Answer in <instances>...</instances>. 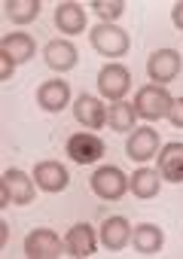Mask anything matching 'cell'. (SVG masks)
I'll return each mask as SVG.
<instances>
[{"instance_id":"obj_15","label":"cell","mask_w":183,"mask_h":259,"mask_svg":"<svg viewBox=\"0 0 183 259\" xmlns=\"http://www.w3.org/2000/svg\"><path fill=\"white\" fill-rule=\"evenodd\" d=\"M95 232H92V226L89 223H77L70 232H67V238H64V250L70 253V256H92L95 253Z\"/></svg>"},{"instance_id":"obj_7","label":"cell","mask_w":183,"mask_h":259,"mask_svg":"<svg viewBox=\"0 0 183 259\" xmlns=\"http://www.w3.org/2000/svg\"><path fill=\"white\" fill-rule=\"evenodd\" d=\"M147 73H150V79L156 85H165V82L177 79V73H180V52H174V49L153 52L150 61H147Z\"/></svg>"},{"instance_id":"obj_5","label":"cell","mask_w":183,"mask_h":259,"mask_svg":"<svg viewBox=\"0 0 183 259\" xmlns=\"http://www.w3.org/2000/svg\"><path fill=\"white\" fill-rule=\"evenodd\" d=\"M67 156L77 162V165H92L104 156V141L92 132H80V135H70L67 141Z\"/></svg>"},{"instance_id":"obj_23","label":"cell","mask_w":183,"mask_h":259,"mask_svg":"<svg viewBox=\"0 0 183 259\" xmlns=\"http://www.w3.org/2000/svg\"><path fill=\"white\" fill-rule=\"evenodd\" d=\"M92 10H95L104 22H113V19H119V16L125 13V4H122V0H113V4H107V0H92Z\"/></svg>"},{"instance_id":"obj_11","label":"cell","mask_w":183,"mask_h":259,"mask_svg":"<svg viewBox=\"0 0 183 259\" xmlns=\"http://www.w3.org/2000/svg\"><path fill=\"white\" fill-rule=\"evenodd\" d=\"M159 174L168 183H183V144H165L159 150Z\"/></svg>"},{"instance_id":"obj_24","label":"cell","mask_w":183,"mask_h":259,"mask_svg":"<svg viewBox=\"0 0 183 259\" xmlns=\"http://www.w3.org/2000/svg\"><path fill=\"white\" fill-rule=\"evenodd\" d=\"M168 119H171L174 128H183V98H174V104L168 110Z\"/></svg>"},{"instance_id":"obj_8","label":"cell","mask_w":183,"mask_h":259,"mask_svg":"<svg viewBox=\"0 0 183 259\" xmlns=\"http://www.w3.org/2000/svg\"><path fill=\"white\" fill-rule=\"evenodd\" d=\"M125 150H128L131 162H150V159H156V153H159V132H153L150 125L134 128L128 144H125Z\"/></svg>"},{"instance_id":"obj_3","label":"cell","mask_w":183,"mask_h":259,"mask_svg":"<svg viewBox=\"0 0 183 259\" xmlns=\"http://www.w3.org/2000/svg\"><path fill=\"white\" fill-rule=\"evenodd\" d=\"M125 189H128V177L113 165H104L92 174V192L104 201H119L125 195Z\"/></svg>"},{"instance_id":"obj_18","label":"cell","mask_w":183,"mask_h":259,"mask_svg":"<svg viewBox=\"0 0 183 259\" xmlns=\"http://www.w3.org/2000/svg\"><path fill=\"white\" fill-rule=\"evenodd\" d=\"M4 180H7V186H10V192H13V204H31V201H34V180H31L25 171L7 168V171H4Z\"/></svg>"},{"instance_id":"obj_2","label":"cell","mask_w":183,"mask_h":259,"mask_svg":"<svg viewBox=\"0 0 183 259\" xmlns=\"http://www.w3.org/2000/svg\"><path fill=\"white\" fill-rule=\"evenodd\" d=\"M89 40H92L95 52H101V55H107V58H119V55H125V52H128V34H125L122 28L110 25V22H104V25L92 28Z\"/></svg>"},{"instance_id":"obj_19","label":"cell","mask_w":183,"mask_h":259,"mask_svg":"<svg viewBox=\"0 0 183 259\" xmlns=\"http://www.w3.org/2000/svg\"><path fill=\"white\" fill-rule=\"evenodd\" d=\"M134 250L137 253H143V256H153V253H159L162 250V244H165V235H162V229L159 226H153V223H140V226H134Z\"/></svg>"},{"instance_id":"obj_9","label":"cell","mask_w":183,"mask_h":259,"mask_svg":"<svg viewBox=\"0 0 183 259\" xmlns=\"http://www.w3.org/2000/svg\"><path fill=\"white\" fill-rule=\"evenodd\" d=\"M74 116H77L80 125L89 128V132H98V128L107 125V107H104L98 98H92V95H80V98H77Z\"/></svg>"},{"instance_id":"obj_1","label":"cell","mask_w":183,"mask_h":259,"mask_svg":"<svg viewBox=\"0 0 183 259\" xmlns=\"http://www.w3.org/2000/svg\"><path fill=\"white\" fill-rule=\"evenodd\" d=\"M171 104H174V98L168 95V89L165 85H156V82L143 85L134 95V110H137L140 119H162V116H168Z\"/></svg>"},{"instance_id":"obj_13","label":"cell","mask_w":183,"mask_h":259,"mask_svg":"<svg viewBox=\"0 0 183 259\" xmlns=\"http://www.w3.org/2000/svg\"><path fill=\"white\" fill-rule=\"evenodd\" d=\"M43 58H46V64L52 70H61V73L74 70L77 67V46L70 40H52V43H46Z\"/></svg>"},{"instance_id":"obj_27","label":"cell","mask_w":183,"mask_h":259,"mask_svg":"<svg viewBox=\"0 0 183 259\" xmlns=\"http://www.w3.org/2000/svg\"><path fill=\"white\" fill-rule=\"evenodd\" d=\"M171 22L183 31V0H180V4H174V10H171Z\"/></svg>"},{"instance_id":"obj_25","label":"cell","mask_w":183,"mask_h":259,"mask_svg":"<svg viewBox=\"0 0 183 259\" xmlns=\"http://www.w3.org/2000/svg\"><path fill=\"white\" fill-rule=\"evenodd\" d=\"M13 70H16V61H13L10 55H4V52H0V79L7 82V79L13 76Z\"/></svg>"},{"instance_id":"obj_10","label":"cell","mask_w":183,"mask_h":259,"mask_svg":"<svg viewBox=\"0 0 183 259\" xmlns=\"http://www.w3.org/2000/svg\"><path fill=\"white\" fill-rule=\"evenodd\" d=\"M34 183L43 192H61V189H67L70 174H67V168L61 162H40L34 168Z\"/></svg>"},{"instance_id":"obj_21","label":"cell","mask_w":183,"mask_h":259,"mask_svg":"<svg viewBox=\"0 0 183 259\" xmlns=\"http://www.w3.org/2000/svg\"><path fill=\"white\" fill-rule=\"evenodd\" d=\"M134 119H137V110L134 104H125V101H113V107L107 110V122L113 132H134Z\"/></svg>"},{"instance_id":"obj_6","label":"cell","mask_w":183,"mask_h":259,"mask_svg":"<svg viewBox=\"0 0 183 259\" xmlns=\"http://www.w3.org/2000/svg\"><path fill=\"white\" fill-rule=\"evenodd\" d=\"M61 250H64V241L52 229H34L25 238V253L31 259H55V256H61Z\"/></svg>"},{"instance_id":"obj_26","label":"cell","mask_w":183,"mask_h":259,"mask_svg":"<svg viewBox=\"0 0 183 259\" xmlns=\"http://www.w3.org/2000/svg\"><path fill=\"white\" fill-rule=\"evenodd\" d=\"M13 204V192H10V186H7V180L0 183V207H10Z\"/></svg>"},{"instance_id":"obj_12","label":"cell","mask_w":183,"mask_h":259,"mask_svg":"<svg viewBox=\"0 0 183 259\" xmlns=\"http://www.w3.org/2000/svg\"><path fill=\"white\" fill-rule=\"evenodd\" d=\"M37 101H40V107H43L46 113H58V110H64L67 101H70V85H67L64 79H46V82L37 89Z\"/></svg>"},{"instance_id":"obj_4","label":"cell","mask_w":183,"mask_h":259,"mask_svg":"<svg viewBox=\"0 0 183 259\" xmlns=\"http://www.w3.org/2000/svg\"><path fill=\"white\" fill-rule=\"evenodd\" d=\"M128 89H131V73H128V67H122V64H107V67H101V73H98V92H101L107 101H122V98L128 95Z\"/></svg>"},{"instance_id":"obj_22","label":"cell","mask_w":183,"mask_h":259,"mask_svg":"<svg viewBox=\"0 0 183 259\" xmlns=\"http://www.w3.org/2000/svg\"><path fill=\"white\" fill-rule=\"evenodd\" d=\"M4 10L16 25H28L40 16V0H7Z\"/></svg>"},{"instance_id":"obj_17","label":"cell","mask_w":183,"mask_h":259,"mask_svg":"<svg viewBox=\"0 0 183 259\" xmlns=\"http://www.w3.org/2000/svg\"><path fill=\"white\" fill-rule=\"evenodd\" d=\"M55 25L61 34H83L86 31V10L80 4H58L55 7Z\"/></svg>"},{"instance_id":"obj_16","label":"cell","mask_w":183,"mask_h":259,"mask_svg":"<svg viewBox=\"0 0 183 259\" xmlns=\"http://www.w3.org/2000/svg\"><path fill=\"white\" fill-rule=\"evenodd\" d=\"M0 52H4V55H10L16 64H22V61H31V58H34V52H37V43L31 40V34H22V31H16V34H7L4 40H0Z\"/></svg>"},{"instance_id":"obj_14","label":"cell","mask_w":183,"mask_h":259,"mask_svg":"<svg viewBox=\"0 0 183 259\" xmlns=\"http://www.w3.org/2000/svg\"><path fill=\"white\" fill-rule=\"evenodd\" d=\"M131 241V226L125 217H107L101 226V244L107 250H122Z\"/></svg>"},{"instance_id":"obj_28","label":"cell","mask_w":183,"mask_h":259,"mask_svg":"<svg viewBox=\"0 0 183 259\" xmlns=\"http://www.w3.org/2000/svg\"><path fill=\"white\" fill-rule=\"evenodd\" d=\"M7 238H10V226L0 223V244H7Z\"/></svg>"},{"instance_id":"obj_20","label":"cell","mask_w":183,"mask_h":259,"mask_svg":"<svg viewBox=\"0 0 183 259\" xmlns=\"http://www.w3.org/2000/svg\"><path fill=\"white\" fill-rule=\"evenodd\" d=\"M159 183H162V174L159 171H150V168L134 171V177L128 180V186H131V192L137 198H156L159 195Z\"/></svg>"}]
</instances>
